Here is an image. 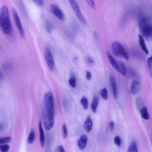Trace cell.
Returning a JSON list of instances; mask_svg holds the SVG:
<instances>
[{"instance_id": "cell-27", "label": "cell", "mask_w": 152, "mask_h": 152, "mask_svg": "<svg viewBox=\"0 0 152 152\" xmlns=\"http://www.w3.org/2000/svg\"><path fill=\"white\" fill-rule=\"evenodd\" d=\"M10 148V146L7 144H3L0 146V150L1 152H8Z\"/></svg>"}, {"instance_id": "cell-26", "label": "cell", "mask_w": 152, "mask_h": 152, "mask_svg": "<svg viewBox=\"0 0 152 152\" xmlns=\"http://www.w3.org/2000/svg\"><path fill=\"white\" fill-rule=\"evenodd\" d=\"M11 139V137L10 136L1 137L0 138V143L1 144H5L9 142Z\"/></svg>"}, {"instance_id": "cell-23", "label": "cell", "mask_w": 152, "mask_h": 152, "mask_svg": "<svg viewBox=\"0 0 152 152\" xmlns=\"http://www.w3.org/2000/svg\"><path fill=\"white\" fill-rule=\"evenodd\" d=\"M136 104L137 108L140 110L143 106L144 102L143 99L140 97L137 98L136 100Z\"/></svg>"}, {"instance_id": "cell-11", "label": "cell", "mask_w": 152, "mask_h": 152, "mask_svg": "<svg viewBox=\"0 0 152 152\" xmlns=\"http://www.w3.org/2000/svg\"><path fill=\"white\" fill-rule=\"evenodd\" d=\"M87 141V137L86 135L83 134L80 137L78 142V146L80 149L82 150L86 147Z\"/></svg>"}, {"instance_id": "cell-14", "label": "cell", "mask_w": 152, "mask_h": 152, "mask_svg": "<svg viewBox=\"0 0 152 152\" xmlns=\"http://www.w3.org/2000/svg\"><path fill=\"white\" fill-rule=\"evenodd\" d=\"M106 54L108 60L113 67L117 71L118 69V61H116L110 53L107 51Z\"/></svg>"}, {"instance_id": "cell-15", "label": "cell", "mask_w": 152, "mask_h": 152, "mask_svg": "<svg viewBox=\"0 0 152 152\" xmlns=\"http://www.w3.org/2000/svg\"><path fill=\"white\" fill-rule=\"evenodd\" d=\"M138 37L139 43L142 50L146 54H148V51L143 37L140 35H139Z\"/></svg>"}, {"instance_id": "cell-18", "label": "cell", "mask_w": 152, "mask_h": 152, "mask_svg": "<svg viewBox=\"0 0 152 152\" xmlns=\"http://www.w3.org/2000/svg\"><path fill=\"white\" fill-rule=\"evenodd\" d=\"M140 111L141 117L143 118L145 120H148L149 119V114L148 109L145 106H143Z\"/></svg>"}, {"instance_id": "cell-29", "label": "cell", "mask_w": 152, "mask_h": 152, "mask_svg": "<svg viewBox=\"0 0 152 152\" xmlns=\"http://www.w3.org/2000/svg\"><path fill=\"white\" fill-rule=\"evenodd\" d=\"M114 142L115 145L118 146H120L121 144V140L119 137L116 136L114 137Z\"/></svg>"}, {"instance_id": "cell-17", "label": "cell", "mask_w": 152, "mask_h": 152, "mask_svg": "<svg viewBox=\"0 0 152 152\" xmlns=\"http://www.w3.org/2000/svg\"><path fill=\"white\" fill-rule=\"evenodd\" d=\"M99 103V99L96 96H94L92 99L91 104V109L94 113H95Z\"/></svg>"}, {"instance_id": "cell-19", "label": "cell", "mask_w": 152, "mask_h": 152, "mask_svg": "<svg viewBox=\"0 0 152 152\" xmlns=\"http://www.w3.org/2000/svg\"><path fill=\"white\" fill-rule=\"evenodd\" d=\"M70 78L68 80V83L70 86L73 88H75L76 86V79L74 73L72 72Z\"/></svg>"}, {"instance_id": "cell-20", "label": "cell", "mask_w": 152, "mask_h": 152, "mask_svg": "<svg viewBox=\"0 0 152 152\" xmlns=\"http://www.w3.org/2000/svg\"><path fill=\"white\" fill-rule=\"evenodd\" d=\"M80 103L83 108L84 110H86L88 107V102L87 98L85 96H83L80 100Z\"/></svg>"}, {"instance_id": "cell-1", "label": "cell", "mask_w": 152, "mask_h": 152, "mask_svg": "<svg viewBox=\"0 0 152 152\" xmlns=\"http://www.w3.org/2000/svg\"><path fill=\"white\" fill-rule=\"evenodd\" d=\"M42 119L45 129L49 130L53 126L54 122V107L52 93L48 92L44 97L42 112Z\"/></svg>"}, {"instance_id": "cell-7", "label": "cell", "mask_w": 152, "mask_h": 152, "mask_svg": "<svg viewBox=\"0 0 152 152\" xmlns=\"http://www.w3.org/2000/svg\"><path fill=\"white\" fill-rule=\"evenodd\" d=\"M12 11L13 18L16 25L20 35L22 37H23L25 35V33L18 14L17 11L15 8L12 9Z\"/></svg>"}, {"instance_id": "cell-9", "label": "cell", "mask_w": 152, "mask_h": 152, "mask_svg": "<svg viewBox=\"0 0 152 152\" xmlns=\"http://www.w3.org/2000/svg\"><path fill=\"white\" fill-rule=\"evenodd\" d=\"M140 85L137 81H133L131 84L130 87V92L133 95H136L140 91Z\"/></svg>"}, {"instance_id": "cell-33", "label": "cell", "mask_w": 152, "mask_h": 152, "mask_svg": "<svg viewBox=\"0 0 152 152\" xmlns=\"http://www.w3.org/2000/svg\"><path fill=\"white\" fill-rule=\"evenodd\" d=\"M35 3L37 4L39 6H41L43 5L44 4V1L41 0H33Z\"/></svg>"}, {"instance_id": "cell-21", "label": "cell", "mask_w": 152, "mask_h": 152, "mask_svg": "<svg viewBox=\"0 0 152 152\" xmlns=\"http://www.w3.org/2000/svg\"><path fill=\"white\" fill-rule=\"evenodd\" d=\"M45 27L46 31L50 33L53 28V25L51 22L49 20H46L45 23Z\"/></svg>"}, {"instance_id": "cell-25", "label": "cell", "mask_w": 152, "mask_h": 152, "mask_svg": "<svg viewBox=\"0 0 152 152\" xmlns=\"http://www.w3.org/2000/svg\"><path fill=\"white\" fill-rule=\"evenodd\" d=\"M101 95L103 99L106 100L107 99L108 96V93L106 87H104L101 90Z\"/></svg>"}, {"instance_id": "cell-16", "label": "cell", "mask_w": 152, "mask_h": 152, "mask_svg": "<svg viewBox=\"0 0 152 152\" xmlns=\"http://www.w3.org/2000/svg\"><path fill=\"white\" fill-rule=\"evenodd\" d=\"M93 122L89 116H88L84 124V128L86 131L90 132L92 129L93 126Z\"/></svg>"}, {"instance_id": "cell-10", "label": "cell", "mask_w": 152, "mask_h": 152, "mask_svg": "<svg viewBox=\"0 0 152 152\" xmlns=\"http://www.w3.org/2000/svg\"><path fill=\"white\" fill-rule=\"evenodd\" d=\"M110 79L112 86L113 95L115 99L117 97V86L115 78L112 74H110Z\"/></svg>"}, {"instance_id": "cell-8", "label": "cell", "mask_w": 152, "mask_h": 152, "mask_svg": "<svg viewBox=\"0 0 152 152\" xmlns=\"http://www.w3.org/2000/svg\"><path fill=\"white\" fill-rule=\"evenodd\" d=\"M50 8L53 13L57 17L61 20H64V14L57 5L55 4H52L50 5Z\"/></svg>"}, {"instance_id": "cell-30", "label": "cell", "mask_w": 152, "mask_h": 152, "mask_svg": "<svg viewBox=\"0 0 152 152\" xmlns=\"http://www.w3.org/2000/svg\"><path fill=\"white\" fill-rule=\"evenodd\" d=\"M62 131L63 137L66 138L67 135V131L66 126L65 124H64L62 127Z\"/></svg>"}, {"instance_id": "cell-2", "label": "cell", "mask_w": 152, "mask_h": 152, "mask_svg": "<svg viewBox=\"0 0 152 152\" xmlns=\"http://www.w3.org/2000/svg\"><path fill=\"white\" fill-rule=\"evenodd\" d=\"M0 26L4 34H9L11 33L12 27L9 11L7 7L5 5H2L0 8Z\"/></svg>"}, {"instance_id": "cell-5", "label": "cell", "mask_w": 152, "mask_h": 152, "mask_svg": "<svg viewBox=\"0 0 152 152\" xmlns=\"http://www.w3.org/2000/svg\"><path fill=\"white\" fill-rule=\"evenodd\" d=\"M44 54L48 66L51 70H53L54 68V59L50 48L48 46H46L44 48Z\"/></svg>"}, {"instance_id": "cell-31", "label": "cell", "mask_w": 152, "mask_h": 152, "mask_svg": "<svg viewBox=\"0 0 152 152\" xmlns=\"http://www.w3.org/2000/svg\"><path fill=\"white\" fill-rule=\"evenodd\" d=\"M87 4L93 9H95L96 6L94 1L93 0H86Z\"/></svg>"}, {"instance_id": "cell-6", "label": "cell", "mask_w": 152, "mask_h": 152, "mask_svg": "<svg viewBox=\"0 0 152 152\" xmlns=\"http://www.w3.org/2000/svg\"><path fill=\"white\" fill-rule=\"evenodd\" d=\"M68 1L79 20L82 23L86 24V20L76 1L73 0H69Z\"/></svg>"}, {"instance_id": "cell-35", "label": "cell", "mask_w": 152, "mask_h": 152, "mask_svg": "<svg viewBox=\"0 0 152 152\" xmlns=\"http://www.w3.org/2000/svg\"><path fill=\"white\" fill-rule=\"evenodd\" d=\"M58 152H66L63 147L61 145H59L57 149Z\"/></svg>"}, {"instance_id": "cell-32", "label": "cell", "mask_w": 152, "mask_h": 152, "mask_svg": "<svg viewBox=\"0 0 152 152\" xmlns=\"http://www.w3.org/2000/svg\"><path fill=\"white\" fill-rule=\"evenodd\" d=\"M67 100L64 99L63 100V104L65 110H67L68 107V103Z\"/></svg>"}, {"instance_id": "cell-37", "label": "cell", "mask_w": 152, "mask_h": 152, "mask_svg": "<svg viewBox=\"0 0 152 152\" xmlns=\"http://www.w3.org/2000/svg\"><path fill=\"white\" fill-rule=\"evenodd\" d=\"M87 61L90 64H93L94 62V59L90 57H88L87 58Z\"/></svg>"}, {"instance_id": "cell-36", "label": "cell", "mask_w": 152, "mask_h": 152, "mask_svg": "<svg viewBox=\"0 0 152 152\" xmlns=\"http://www.w3.org/2000/svg\"><path fill=\"white\" fill-rule=\"evenodd\" d=\"M86 77L88 80H90L91 79V74L90 72L89 71H87L86 72Z\"/></svg>"}, {"instance_id": "cell-24", "label": "cell", "mask_w": 152, "mask_h": 152, "mask_svg": "<svg viewBox=\"0 0 152 152\" xmlns=\"http://www.w3.org/2000/svg\"><path fill=\"white\" fill-rule=\"evenodd\" d=\"M128 152H138L137 145L134 142H133L129 147Z\"/></svg>"}, {"instance_id": "cell-12", "label": "cell", "mask_w": 152, "mask_h": 152, "mask_svg": "<svg viewBox=\"0 0 152 152\" xmlns=\"http://www.w3.org/2000/svg\"><path fill=\"white\" fill-rule=\"evenodd\" d=\"M39 130L40 144L41 147H43L44 146L45 143V136L41 121H40L39 123Z\"/></svg>"}, {"instance_id": "cell-28", "label": "cell", "mask_w": 152, "mask_h": 152, "mask_svg": "<svg viewBox=\"0 0 152 152\" xmlns=\"http://www.w3.org/2000/svg\"><path fill=\"white\" fill-rule=\"evenodd\" d=\"M147 62L152 77V56L148 59Z\"/></svg>"}, {"instance_id": "cell-4", "label": "cell", "mask_w": 152, "mask_h": 152, "mask_svg": "<svg viewBox=\"0 0 152 152\" xmlns=\"http://www.w3.org/2000/svg\"><path fill=\"white\" fill-rule=\"evenodd\" d=\"M112 52L116 56L123 58L128 60L129 55L126 50L118 42H115L112 44L111 46Z\"/></svg>"}, {"instance_id": "cell-13", "label": "cell", "mask_w": 152, "mask_h": 152, "mask_svg": "<svg viewBox=\"0 0 152 152\" xmlns=\"http://www.w3.org/2000/svg\"><path fill=\"white\" fill-rule=\"evenodd\" d=\"M123 75H126L127 69L125 64L123 62L118 61V69L117 71Z\"/></svg>"}, {"instance_id": "cell-22", "label": "cell", "mask_w": 152, "mask_h": 152, "mask_svg": "<svg viewBox=\"0 0 152 152\" xmlns=\"http://www.w3.org/2000/svg\"><path fill=\"white\" fill-rule=\"evenodd\" d=\"M35 138V133L34 131L32 129L29 134L27 139V142L28 143L31 144L34 141Z\"/></svg>"}, {"instance_id": "cell-3", "label": "cell", "mask_w": 152, "mask_h": 152, "mask_svg": "<svg viewBox=\"0 0 152 152\" xmlns=\"http://www.w3.org/2000/svg\"><path fill=\"white\" fill-rule=\"evenodd\" d=\"M139 27L142 35L148 39L152 40V24L146 18L140 19Z\"/></svg>"}, {"instance_id": "cell-34", "label": "cell", "mask_w": 152, "mask_h": 152, "mask_svg": "<svg viewBox=\"0 0 152 152\" xmlns=\"http://www.w3.org/2000/svg\"><path fill=\"white\" fill-rule=\"evenodd\" d=\"M114 122L113 121H110L109 123V127L111 131H113L114 129Z\"/></svg>"}]
</instances>
